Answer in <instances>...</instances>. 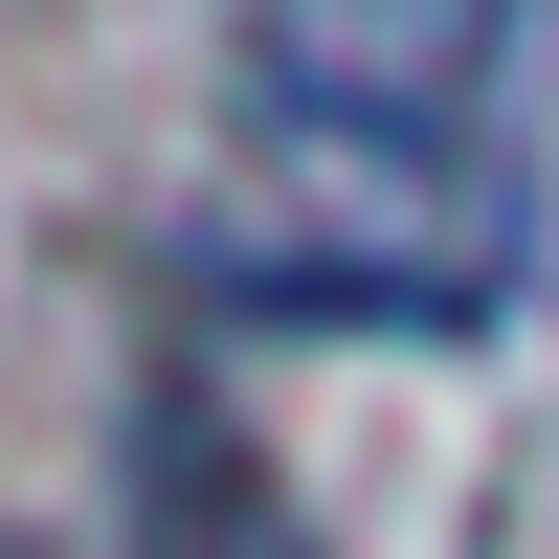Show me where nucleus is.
<instances>
[{"mask_svg": "<svg viewBox=\"0 0 559 559\" xmlns=\"http://www.w3.org/2000/svg\"><path fill=\"white\" fill-rule=\"evenodd\" d=\"M515 0H247V112L292 134H471Z\"/></svg>", "mask_w": 559, "mask_h": 559, "instance_id": "2", "label": "nucleus"}, {"mask_svg": "<svg viewBox=\"0 0 559 559\" xmlns=\"http://www.w3.org/2000/svg\"><path fill=\"white\" fill-rule=\"evenodd\" d=\"M134 559H313L292 471L247 448L224 381H157V403H134Z\"/></svg>", "mask_w": 559, "mask_h": 559, "instance_id": "3", "label": "nucleus"}, {"mask_svg": "<svg viewBox=\"0 0 559 559\" xmlns=\"http://www.w3.org/2000/svg\"><path fill=\"white\" fill-rule=\"evenodd\" d=\"M224 313H358V336H448V313L515 292V202H492L448 134H292L269 112V179L202 224Z\"/></svg>", "mask_w": 559, "mask_h": 559, "instance_id": "1", "label": "nucleus"}]
</instances>
